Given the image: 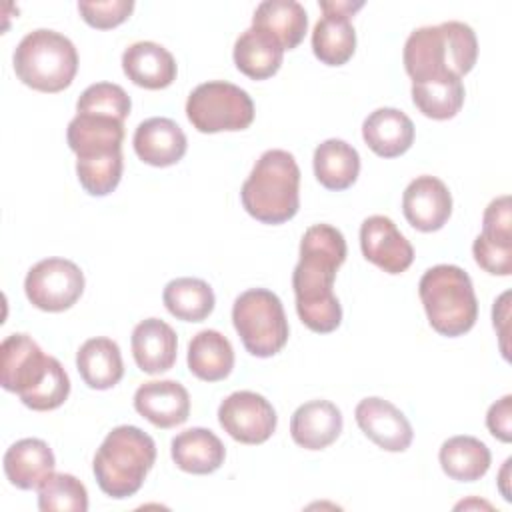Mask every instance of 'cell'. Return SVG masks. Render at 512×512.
I'll return each instance as SVG.
<instances>
[{
    "label": "cell",
    "instance_id": "obj_1",
    "mask_svg": "<svg viewBox=\"0 0 512 512\" xmlns=\"http://www.w3.org/2000/svg\"><path fill=\"white\" fill-rule=\"evenodd\" d=\"M346 260V240L330 224L310 226L300 240V260L292 272L296 312L306 328L334 332L342 322V306L334 294V278Z\"/></svg>",
    "mask_w": 512,
    "mask_h": 512
},
{
    "label": "cell",
    "instance_id": "obj_2",
    "mask_svg": "<svg viewBox=\"0 0 512 512\" xmlns=\"http://www.w3.org/2000/svg\"><path fill=\"white\" fill-rule=\"evenodd\" d=\"M0 384L36 412L62 406L70 394V378L62 364L46 356L28 334H10L2 340Z\"/></svg>",
    "mask_w": 512,
    "mask_h": 512
},
{
    "label": "cell",
    "instance_id": "obj_3",
    "mask_svg": "<svg viewBox=\"0 0 512 512\" xmlns=\"http://www.w3.org/2000/svg\"><path fill=\"white\" fill-rule=\"evenodd\" d=\"M478 58V40L464 22H442L414 30L404 44V68L412 82L462 78Z\"/></svg>",
    "mask_w": 512,
    "mask_h": 512
},
{
    "label": "cell",
    "instance_id": "obj_4",
    "mask_svg": "<svg viewBox=\"0 0 512 512\" xmlns=\"http://www.w3.org/2000/svg\"><path fill=\"white\" fill-rule=\"evenodd\" d=\"M244 210L262 224H284L300 206V168L286 150H266L240 190Z\"/></svg>",
    "mask_w": 512,
    "mask_h": 512
},
{
    "label": "cell",
    "instance_id": "obj_5",
    "mask_svg": "<svg viewBox=\"0 0 512 512\" xmlns=\"http://www.w3.org/2000/svg\"><path fill=\"white\" fill-rule=\"evenodd\" d=\"M156 462L154 440L138 426H116L94 454L92 470L100 490L110 498L134 496Z\"/></svg>",
    "mask_w": 512,
    "mask_h": 512
},
{
    "label": "cell",
    "instance_id": "obj_6",
    "mask_svg": "<svg viewBox=\"0 0 512 512\" xmlns=\"http://www.w3.org/2000/svg\"><path fill=\"white\" fill-rule=\"evenodd\" d=\"M418 294L430 326L448 338L472 330L478 318V300L470 276L454 264L428 268L418 284Z\"/></svg>",
    "mask_w": 512,
    "mask_h": 512
},
{
    "label": "cell",
    "instance_id": "obj_7",
    "mask_svg": "<svg viewBox=\"0 0 512 512\" xmlns=\"http://www.w3.org/2000/svg\"><path fill=\"white\" fill-rule=\"evenodd\" d=\"M18 80L38 92H62L78 72V52L60 32L38 28L28 32L14 50Z\"/></svg>",
    "mask_w": 512,
    "mask_h": 512
},
{
    "label": "cell",
    "instance_id": "obj_8",
    "mask_svg": "<svg viewBox=\"0 0 512 512\" xmlns=\"http://www.w3.org/2000/svg\"><path fill=\"white\" fill-rule=\"evenodd\" d=\"M232 322L244 348L258 358L278 354L288 342V320L280 298L266 288L242 292L232 306Z\"/></svg>",
    "mask_w": 512,
    "mask_h": 512
},
{
    "label": "cell",
    "instance_id": "obj_9",
    "mask_svg": "<svg viewBox=\"0 0 512 512\" xmlns=\"http://www.w3.org/2000/svg\"><path fill=\"white\" fill-rule=\"evenodd\" d=\"M186 116L202 134L244 130L254 120V102L236 84L212 80L196 86L186 100Z\"/></svg>",
    "mask_w": 512,
    "mask_h": 512
},
{
    "label": "cell",
    "instance_id": "obj_10",
    "mask_svg": "<svg viewBox=\"0 0 512 512\" xmlns=\"http://www.w3.org/2000/svg\"><path fill=\"white\" fill-rule=\"evenodd\" d=\"M24 292L38 310L64 312L82 296L84 274L72 260L46 258L28 270Z\"/></svg>",
    "mask_w": 512,
    "mask_h": 512
},
{
    "label": "cell",
    "instance_id": "obj_11",
    "mask_svg": "<svg viewBox=\"0 0 512 512\" xmlns=\"http://www.w3.org/2000/svg\"><path fill=\"white\" fill-rule=\"evenodd\" d=\"M276 412L272 404L256 392H232L218 406V422L236 442L262 444L276 430Z\"/></svg>",
    "mask_w": 512,
    "mask_h": 512
},
{
    "label": "cell",
    "instance_id": "obj_12",
    "mask_svg": "<svg viewBox=\"0 0 512 512\" xmlns=\"http://www.w3.org/2000/svg\"><path fill=\"white\" fill-rule=\"evenodd\" d=\"M362 6L364 2H320L324 16L314 26L312 50L322 64L342 66L352 58L356 50V32L350 16Z\"/></svg>",
    "mask_w": 512,
    "mask_h": 512
},
{
    "label": "cell",
    "instance_id": "obj_13",
    "mask_svg": "<svg viewBox=\"0 0 512 512\" xmlns=\"http://www.w3.org/2000/svg\"><path fill=\"white\" fill-rule=\"evenodd\" d=\"M66 140L76 154V162L122 156L124 120L104 114L76 112L68 124Z\"/></svg>",
    "mask_w": 512,
    "mask_h": 512
},
{
    "label": "cell",
    "instance_id": "obj_14",
    "mask_svg": "<svg viewBox=\"0 0 512 512\" xmlns=\"http://www.w3.org/2000/svg\"><path fill=\"white\" fill-rule=\"evenodd\" d=\"M360 248L368 262L388 274H400L410 268L414 248L396 228V224L382 214L368 216L360 226Z\"/></svg>",
    "mask_w": 512,
    "mask_h": 512
},
{
    "label": "cell",
    "instance_id": "obj_15",
    "mask_svg": "<svg viewBox=\"0 0 512 512\" xmlns=\"http://www.w3.org/2000/svg\"><path fill=\"white\" fill-rule=\"evenodd\" d=\"M360 430L386 452H404L414 438L408 418L388 400L370 396L358 402L354 410Z\"/></svg>",
    "mask_w": 512,
    "mask_h": 512
},
{
    "label": "cell",
    "instance_id": "obj_16",
    "mask_svg": "<svg viewBox=\"0 0 512 512\" xmlns=\"http://www.w3.org/2000/svg\"><path fill=\"white\" fill-rule=\"evenodd\" d=\"M402 212L408 224L420 232L440 230L452 214L448 186L436 176L414 178L402 194Z\"/></svg>",
    "mask_w": 512,
    "mask_h": 512
},
{
    "label": "cell",
    "instance_id": "obj_17",
    "mask_svg": "<svg viewBox=\"0 0 512 512\" xmlns=\"http://www.w3.org/2000/svg\"><path fill=\"white\" fill-rule=\"evenodd\" d=\"M136 412L158 428H174L190 416L188 390L176 380L144 382L134 394Z\"/></svg>",
    "mask_w": 512,
    "mask_h": 512
},
{
    "label": "cell",
    "instance_id": "obj_18",
    "mask_svg": "<svg viewBox=\"0 0 512 512\" xmlns=\"http://www.w3.org/2000/svg\"><path fill=\"white\" fill-rule=\"evenodd\" d=\"M132 142L136 156L144 164L156 168H166L180 162L188 146L182 128L174 120L162 116H154L140 122Z\"/></svg>",
    "mask_w": 512,
    "mask_h": 512
},
{
    "label": "cell",
    "instance_id": "obj_19",
    "mask_svg": "<svg viewBox=\"0 0 512 512\" xmlns=\"http://www.w3.org/2000/svg\"><path fill=\"white\" fill-rule=\"evenodd\" d=\"M130 344L136 366L146 374H162L176 362V332L160 318H146L136 324Z\"/></svg>",
    "mask_w": 512,
    "mask_h": 512
},
{
    "label": "cell",
    "instance_id": "obj_20",
    "mask_svg": "<svg viewBox=\"0 0 512 512\" xmlns=\"http://www.w3.org/2000/svg\"><path fill=\"white\" fill-rule=\"evenodd\" d=\"M122 70L132 84L148 90H162L176 80L174 56L150 40L134 42L124 50Z\"/></svg>",
    "mask_w": 512,
    "mask_h": 512
},
{
    "label": "cell",
    "instance_id": "obj_21",
    "mask_svg": "<svg viewBox=\"0 0 512 512\" xmlns=\"http://www.w3.org/2000/svg\"><path fill=\"white\" fill-rule=\"evenodd\" d=\"M340 432L342 412L328 400L304 402L290 418V436L306 450H322L330 446Z\"/></svg>",
    "mask_w": 512,
    "mask_h": 512
},
{
    "label": "cell",
    "instance_id": "obj_22",
    "mask_svg": "<svg viewBox=\"0 0 512 512\" xmlns=\"http://www.w3.org/2000/svg\"><path fill=\"white\" fill-rule=\"evenodd\" d=\"M54 464L52 448L40 438H22L4 454V474L20 490H38L54 472Z\"/></svg>",
    "mask_w": 512,
    "mask_h": 512
},
{
    "label": "cell",
    "instance_id": "obj_23",
    "mask_svg": "<svg viewBox=\"0 0 512 512\" xmlns=\"http://www.w3.org/2000/svg\"><path fill=\"white\" fill-rule=\"evenodd\" d=\"M362 138L374 154L382 158H396L412 146L414 124L398 108H378L366 116L362 124Z\"/></svg>",
    "mask_w": 512,
    "mask_h": 512
},
{
    "label": "cell",
    "instance_id": "obj_24",
    "mask_svg": "<svg viewBox=\"0 0 512 512\" xmlns=\"http://www.w3.org/2000/svg\"><path fill=\"white\" fill-rule=\"evenodd\" d=\"M174 464L188 474H212L226 458L222 440L208 428H188L172 438Z\"/></svg>",
    "mask_w": 512,
    "mask_h": 512
},
{
    "label": "cell",
    "instance_id": "obj_25",
    "mask_svg": "<svg viewBox=\"0 0 512 512\" xmlns=\"http://www.w3.org/2000/svg\"><path fill=\"white\" fill-rule=\"evenodd\" d=\"M76 368L88 388L108 390L124 376L120 348L114 340L96 336L86 340L76 352Z\"/></svg>",
    "mask_w": 512,
    "mask_h": 512
},
{
    "label": "cell",
    "instance_id": "obj_26",
    "mask_svg": "<svg viewBox=\"0 0 512 512\" xmlns=\"http://www.w3.org/2000/svg\"><path fill=\"white\" fill-rule=\"evenodd\" d=\"M252 26L268 32L284 50H292L304 40L308 16L296 0H264L252 16Z\"/></svg>",
    "mask_w": 512,
    "mask_h": 512
},
{
    "label": "cell",
    "instance_id": "obj_27",
    "mask_svg": "<svg viewBox=\"0 0 512 512\" xmlns=\"http://www.w3.org/2000/svg\"><path fill=\"white\" fill-rule=\"evenodd\" d=\"M282 56L284 48L278 40L256 26L244 30L234 44V64L252 80L274 76L282 64Z\"/></svg>",
    "mask_w": 512,
    "mask_h": 512
},
{
    "label": "cell",
    "instance_id": "obj_28",
    "mask_svg": "<svg viewBox=\"0 0 512 512\" xmlns=\"http://www.w3.org/2000/svg\"><path fill=\"white\" fill-rule=\"evenodd\" d=\"M312 162L316 180L334 192L350 188L360 172V156L356 148L338 138L318 144Z\"/></svg>",
    "mask_w": 512,
    "mask_h": 512
},
{
    "label": "cell",
    "instance_id": "obj_29",
    "mask_svg": "<svg viewBox=\"0 0 512 512\" xmlns=\"http://www.w3.org/2000/svg\"><path fill=\"white\" fill-rule=\"evenodd\" d=\"M234 368V350L230 340L218 330H202L188 344V370L204 380H224Z\"/></svg>",
    "mask_w": 512,
    "mask_h": 512
},
{
    "label": "cell",
    "instance_id": "obj_30",
    "mask_svg": "<svg viewBox=\"0 0 512 512\" xmlns=\"http://www.w3.org/2000/svg\"><path fill=\"white\" fill-rule=\"evenodd\" d=\"M444 474L458 482L480 480L492 462L488 446L474 436H452L438 452Z\"/></svg>",
    "mask_w": 512,
    "mask_h": 512
},
{
    "label": "cell",
    "instance_id": "obj_31",
    "mask_svg": "<svg viewBox=\"0 0 512 512\" xmlns=\"http://www.w3.org/2000/svg\"><path fill=\"white\" fill-rule=\"evenodd\" d=\"M166 310L184 322H202L214 310V292L208 282L200 278L170 280L162 292Z\"/></svg>",
    "mask_w": 512,
    "mask_h": 512
},
{
    "label": "cell",
    "instance_id": "obj_32",
    "mask_svg": "<svg viewBox=\"0 0 512 512\" xmlns=\"http://www.w3.org/2000/svg\"><path fill=\"white\" fill-rule=\"evenodd\" d=\"M464 84L460 78H438L412 82L414 106L432 120L454 118L464 104Z\"/></svg>",
    "mask_w": 512,
    "mask_h": 512
},
{
    "label": "cell",
    "instance_id": "obj_33",
    "mask_svg": "<svg viewBox=\"0 0 512 512\" xmlns=\"http://www.w3.org/2000/svg\"><path fill=\"white\" fill-rule=\"evenodd\" d=\"M38 508L42 512H86V486L72 474L52 472L38 486Z\"/></svg>",
    "mask_w": 512,
    "mask_h": 512
},
{
    "label": "cell",
    "instance_id": "obj_34",
    "mask_svg": "<svg viewBox=\"0 0 512 512\" xmlns=\"http://www.w3.org/2000/svg\"><path fill=\"white\" fill-rule=\"evenodd\" d=\"M130 108H132V102L126 90L112 82H96L88 86L76 102V112L104 114L118 120H126L130 114Z\"/></svg>",
    "mask_w": 512,
    "mask_h": 512
},
{
    "label": "cell",
    "instance_id": "obj_35",
    "mask_svg": "<svg viewBox=\"0 0 512 512\" xmlns=\"http://www.w3.org/2000/svg\"><path fill=\"white\" fill-rule=\"evenodd\" d=\"M484 242L496 246H512V208L510 196L494 198L482 216V234Z\"/></svg>",
    "mask_w": 512,
    "mask_h": 512
},
{
    "label": "cell",
    "instance_id": "obj_36",
    "mask_svg": "<svg viewBox=\"0 0 512 512\" xmlns=\"http://www.w3.org/2000/svg\"><path fill=\"white\" fill-rule=\"evenodd\" d=\"M134 10L132 0H106V2H78V12L82 20L98 30L116 28Z\"/></svg>",
    "mask_w": 512,
    "mask_h": 512
},
{
    "label": "cell",
    "instance_id": "obj_37",
    "mask_svg": "<svg viewBox=\"0 0 512 512\" xmlns=\"http://www.w3.org/2000/svg\"><path fill=\"white\" fill-rule=\"evenodd\" d=\"M472 254L476 264L494 276L512 274V246H494L476 236L472 244Z\"/></svg>",
    "mask_w": 512,
    "mask_h": 512
},
{
    "label": "cell",
    "instance_id": "obj_38",
    "mask_svg": "<svg viewBox=\"0 0 512 512\" xmlns=\"http://www.w3.org/2000/svg\"><path fill=\"white\" fill-rule=\"evenodd\" d=\"M486 426L500 442L512 440V396L506 394L488 408Z\"/></svg>",
    "mask_w": 512,
    "mask_h": 512
},
{
    "label": "cell",
    "instance_id": "obj_39",
    "mask_svg": "<svg viewBox=\"0 0 512 512\" xmlns=\"http://www.w3.org/2000/svg\"><path fill=\"white\" fill-rule=\"evenodd\" d=\"M508 298L510 292H504L496 302H494V310H492V318H494V328H498L500 334V348L504 358L508 360V346H506V336H508Z\"/></svg>",
    "mask_w": 512,
    "mask_h": 512
}]
</instances>
